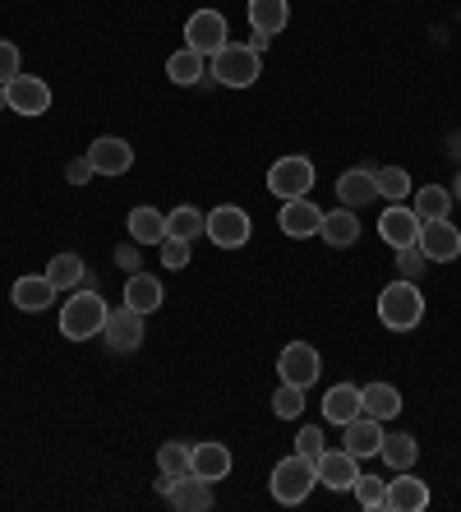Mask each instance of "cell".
Instances as JSON below:
<instances>
[{
  "instance_id": "cell-1",
  "label": "cell",
  "mask_w": 461,
  "mask_h": 512,
  "mask_svg": "<svg viewBox=\"0 0 461 512\" xmlns=\"http://www.w3.org/2000/svg\"><path fill=\"white\" fill-rule=\"evenodd\" d=\"M425 319V296H420V282H406L397 277L392 286L379 291V323L388 333H411Z\"/></svg>"
},
{
  "instance_id": "cell-2",
  "label": "cell",
  "mask_w": 461,
  "mask_h": 512,
  "mask_svg": "<svg viewBox=\"0 0 461 512\" xmlns=\"http://www.w3.org/2000/svg\"><path fill=\"white\" fill-rule=\"evenodd\" d=\"M107 300L97 296V291H79V296L65 300V310H60V333L70 337V342H88V337H102V323H107Z\"/></svg>"
},
{
  "instance_id": "cell-3",
  "label": "cell",
  "mask_w": 461,
  "mask_h": 512,
  "mask_svg": "<svg viewBox=\"0 0 461 512\" xmlns=\"http://www.w3.org/2000/svg\"><path fill=\"white\" fill-rule=\"evenodd\" d=\"M314 485H319V471H314L309 457L291 453V457H282V462L272 466V499L286 503V508L305 503L309 494H314Z\"/></svg>"
},
{
  "instance_id": "cell-4",
  "label": "cell",
  "mask_w": 461,
  "mask_h": 512,
  "mask_svg": "<svg viewBox=\"0 0 461 512\" xmlns=\"http://www.w3.org/2000/svg\"><path fill=\"white\" fill-rule=\"evenodd\" d=\"M208 74H213L222 88H249L259 79V56L249 47H236V42H226L217 56H208Z\"/></svg>"
},
{
  "instance_id": "cell-5",
  "label": "cell",
  "mask_w": 461,
  "mask_h": 512,
  "mask_svg": "<svg viewBox=\"0 0 461 512\" xmlns=\"http://www.w3.org/2000/svg\"><path fill=\"white\" fill-rule=\"evenodd\" d=\"M268 190L277 194V199H305V194L314 190V162L300 153L277 157L268 167Z\"/></svg>"
},
{
  "instance_id": "cell-6",
  "label": "cell",
  "mask_w": 461,
  "mask_h": 512,
  "mask_svg": "<svg viewBox=\"0 0 461 512\" xmlns=\"http://www.w3.org/2000/svg\"><path fill=\"white\" fill-rule=\"evenodd\" d=\"M231 37H226V14L222 10H194L185 19V47L199 56H217Z\"/></svg>"
},
{
  "instance_id": "cell-7",
  "label": "cell",
  "mask_w": 461,
  "mask_h": 512,
  "mask_svg": "<svg viewBox=\"0 0 461 512\" xmlns=\"http://www.w3.org/2000/svg\"><path fill=\"white\" fill-rule=\"evenodd\" d=\"M277 374H282V383H296V388H314L319 383V374H323V360H319V351L309 342H291L277 356Z\"/></svg>"
},
{
  "instance_id": "cell-8",
  "label": "cell",
  "mask_w": 461,
  "mask_h": 512,
  "mask_svg": "<svg viewBox=\"0 0 461 512\" xmlns=\"http://www.w3.org/2000/svg\"><path fill=\"white\" fill-rule=\"evenodd\" d=\"M5 102H10V111H19V116H47L51 111V88L47 79H37V74H14L10 84H5Z\"/></svg>"
},
{
  "instance_id": "cell-9",
  "label": "cell",
  "mask_w": 461,
  "mask_h": 512,
  "mask_svg": "<svg viewBox=\"0 0 461 512\" xmlns=\"http://www.w3.org/2000/svg\"><path fill=\"white\" fill-rule=\"evenodd\" d=\"M203 236L213 240L217 250H240L249 240V213L236 208V203H222V208L208 213V231H203Z\"/></svg>"
},
{
  "instance_id": "cell-10",
  "label": "cell",
  "mask_w": 461,
  "mask_h": 512,
  "mask_svg": "<svg viewBox=\"0 0 461 512\" xmlns=\"http://www.w3.org/2000/svg\"><path fill=\"white\" fill-rule=\"evenodd\" d=\"M102 337H107V346L116 351V356L139 351V342H143V314L130 310V305L120 300V310H111L107 323H102Z\"/></svg>"
},
{
  "instance_id": "cell-11",
  "label": "cell",
  "mask_w": 461,
  "mask_h": 512,
  "mask_svg": "<svg viewBox=\"0 0 461 512\" xmlns=\"http://www.w3.org/2000/svg\"><path fill=\"white\" fill-rule=\"evenodd\" d=\"M420 250H425L429 263H452L461 254V231L452 227L448 217H438V222H420Z\"/></svg>"
},
{
  "instance_id": "cell-12",
  "label": "cell",
  "mask_w": 461,
  "mask_h": 512,
  "mask_svg": "<svg viewBox=\"0 0 461 512\" xmlns=\"http://www.w3.org/2000/svg\"><path fill=\"white\" fill-rule=\"evenodd\" d=\"M88 162H93L97 176H125L134 167V148L125 139H116V134H102L88 148Z\"/></svg>"
},
{
  "instance_id": "cell-13",
  "label": "cell",
  "mask_w": 461,
  "mask_h": 512,
  "mask_svg": "<svg viewBox=\"0 0 461 512\" xmlns=\"http://www.w3.org/2000/svg\"><path fill=\"white\" fill-rule=\"evenodd\" d=\"M277 222H282V231L291 240H309V236H319V227H323V208H314V203H309V194H305V199H282Z\"/></svg>"
},
{
  "instance_id": "cell-14",
  "label": "cell",
  "mask_w": 461,
  "mask_h": 512,
  "mask_svg": "<svg viewBox=\"0 0 461 512\" xmlns=\"http://www.w3.org/2000/svg\"><path fill=\"white\" fill-rule=\"evenodd\" d=\"M379 236L388 240L392 250H406V245H420V217L406 203H392L388 213L379 217Z\"/></svg>"
},
{
  "instance_id": "cell-15",
  "label": "cell",
  "mask_w": 461,
  "mask_h": 512,
  "mask_svg": "<svg viewBox=\"0 0 461 512\" xmlns=\"http://www.w3.org/2000/svg\"><path fill=\"white\" fill-rule=\"evenodd\" d=\"M314 471H319V485L337 489V494H342V489H355V480H360V466H355V457L346 453V448H323Z\"/></svg>"
},
{
  "instance_id": "cell-16",
  "label": "cell",
  "mask_w": 461,
  "mask_h": 512,
  "mask_svg": "<svg viewBox=\"0 0 461 512\" xmlns=\"http://www.w3.org/2000/svg\"><path fill=\"white\" fill-rule=\"evenodd\" d=\"M342 434H346V453L360 462V457H379V448H383V420H374V416H360L351 420V425H342Z\"/></svg>"
},
{
  "instance_id": "cell-17",
  "label": "cell",
  "mask_w": 461,
  "mask_h": 512,
  "mask_svg": "<svg viewBox=\"0 0 461 512\" xmlns=\"http://www.w3.org/2000/svg\"><path fill=\"white\" fill-rule=\"evenodd\" d=\"M429 508V485L415 480L411 471H397V480H388V512H425Z\"/></svg>"
},
{
  "instance_id": "cell-18",
  "label": "cell",
  "mask_w": 461,
  "mask_h": 512,
  "mask_svg": "<svg viewBox=\"0 0 461 512\" xmlns=\"http://www.w3.org/2000/svg\"><path fill=\"white\" fill-rule=\"evenodd\" d=\"M190 471L199 480H226L231 476V448L226 443H194L190 448Z\"/></svg>"
},
{
  "instance_id": "cell-19",
  "label": "cell",
  "mask_w": 461,
  "mask_h": 512,
  "mask_svg": "<svg viewBox=\"0 0 461 512\" xmlns=\"http://www.w3.org/2000/svg\"><path fill=\"white\" fill-rule=\"evenodd\" d=\"M120 300L130 305V310H139V314H157L162 310V300H166V291H162V282H157L153 273H130V282H125V291H120Z\"/></svg>"
},
{
  "instance_id": "cell-20",
  "label": "cell",
  "mask_w": 461,
  "mask_h": 512,
  "mask_svg": "<svg viewBox=\"0 0 461 512\" xmlns=\"http://www.w3.org/2000/svg\"><path fill=\"white\" fill-rule=\"evenodd\" d=\"M171 508H180V512H208L213 508V480H199L194 471H185V476L171 485Z\"/></svg>"
},
{
  "instance_id": "cell-21",
  "label": "cell",
  "mask_w": 461,
  "mask_h": 512,
  "mask_svg": "<svg viewBox=\"0 0 461 512\" xmlns=\"http://www.w3.org/2000/svg\"><path fill=\"white\" fill-rule=\"evenodd\" d=\"M360 411L388 425V420L402 416V388H392V383H365V388H360Z\"/></svg>"
},
{
  "instance_id": "cell-22",
  "label": "cell",
  "mask_w": 461,
  "mask_h": 512,
  "mask_svg": "<svg viewBox=\"0 0 461 512\" xmlns=\"http://www.w3.org/2000/svg\"><path fill=\"white\" fill-rule=\"evenodd\" d=\"M337 199H342V208H365V203H374L379 199L374 171H365V167L342 171V176H337Z\"/></svg>"
},
{
  "instance_id": "cell-23",
  "label": "cell",
  "mask_w": 461,
  "mask_h": 512,
  "mask_svg": "<svg viewBox=\"0 0 461 512\" xmlns=\"http://www.w3.org/2000/svg\"><path fill=\"white\" fill-rule=\"evenodd\" d=\"M56 296H60V291L47 282V273H42V277H19V282H14V291H10L14 310H24V314H42Z\"/></svg>"
},
{
  "instance_id": "cell-24",
  "label": "cell",
  "mask_w": 461,
  "mask_h": 512,
  "mask_svg": "<svg viewBox=\"0 0 461 512\" xmlns=\"http://www.w3.org/2000/svg\"><path fill=\"white\" fill-rule=\"evenodd\" d=\"M355 416H360V388H355V383L328 388V397H323V420H328V425H351Z\"/></svg>"
},
{
  "instance_id": "cell-25",
  "label": "cell",
  "mask_w": 461,
  "mask_h": 512,
  "mask_svg": "<svg viewBox=\"0 0 461 512\" xmlns=\"http://www.w3.org/2000/svg\"><path fill=\"white\" fill-rule=\"evenodd\" d=\"M319 236L328 240L332 250H346V245H355V240H360V217H355V208H337V213H323Z\"/></svg>"
},
{
  "instance_id": "cell-26",
  "label": "cell",
  "mask_w": 461,
  "mask_h": 512,
  "mask_svg": "<svg viewBox=\"0 0 461 512\" xmlns=\"http://www.w3.org/2000/svg\"><path fill=\"white\" fill-rule=\"evenodd\" d=\"M286 24H291V5L286 0H249V28L254 33L277 37Z\"/></svg>"
},
{
  "instance_id": "cell-27",
  "label": "cell",
  "mask_w": 461,
  "mask_h": 512,
  "mask_svg": "<svg viewBox=\"0 0 461 512\" xmlns=\"http://www.w3.org/2000/svg\"><path fill=\"white\" fill-rule=\"evenodd\" d=\"M47 282L56 286V291H79V286L88 282V268H83L79 254H56V259L47 263Z\"/></svg>"
},
{
  "instance_id": "cell-28",
  "label": "cell",
  "mask_w": 461,
  "mask_h": 512,
  "mask_svg": "<svg viewBox=\"0 0 461 512\" xmlns=\"http://www.w3.org/2000/svg\"><path fill=\"white\" fill-rule=\"evenodd\" d=\"M130 240L134 245H162L166 240V213H157V208H134L130 213Z\"/></svg>"
},
{
  "instance_id": "cell-29",
  "label": "cell",
  "mask_w": 461,
  "mask_h": 512,
  "mask_svg": "<svg viewBox=\"0 0 461 512\" xmlns=\"http://www.w3.org/2000/svg\"><path fill=\"white\" fill-rule=\"evenodd\" d=\"M166 74H171V84H180V88H190V84H199L203 74H208V56H199V51H176V56L166 60Z\"/></svg>"
},
{
  "instance_id": "cell-30",
  "label": "cell",
  "mask_w": 461,
  "mask_h": 512,
  "mask_svg": "<svg viewBox=\"0 0 461 512\" xmlns=\"http://www.w3.org/2000/svg\"><path fill=\"white\" fill-rule=\"evenodd\" d=\"M379 457L392 466V471H411L415 457H420V443H415V434H383Z\"/></svg>"
},
{
  "instance_id": "cell-31",
  "label": "cell",
  "mask_w": 461,
  "mask_h": 512,
  "mask_svg": "<svg viewBox=\"0 0 461 512\" xmlns=\"http://www.w3.org/2000/svg\"><path fill=\"white\" fill-rule=\"evenodd\" d=\"M203 231H208V213H199V208H176V213H166V236H176V240H199Z\"/></svg>"
},
{
  "instance_id": "cell-32",
  "label": "cell",
  "mask_w": 461,
  "mask_h": 512,
  "mask_svg": "<svg viewBox=\"0 0 461 512\" xmlns=\"http://www.w3.org/2000/svg\"><path fill=\"white\" fill-rule=\"evenodd\" d=\"M415 217L420 222H438V217H448L452 213V194L443 190V185H425V190H415Z\"/></svg>"
},
{
  "instance_id": "cell-33",
  "label": "cell",
  "mask_w": 461,
  "mask_h": 512,
  "mask_svg": "<svg viewBox=\"0 0 461 512\" xmlns=\"http://www.w3.org/2000/svg\"><path fill=\"white\" fill-rule=\"evenodd\" d=\"M355 503H360L365 512H383V508H388V480L360 476V480H355Z\"/></svg>"
},
{
  "instance_id": "cell-34",
  "label": "cell",
  "mask_w": 461,
  "mask_h": 512,
  "mask_svg": "<svg viewBox=\"0 0 461 512\" xmlns=\"http://www.w3.org/2000/svg\"><path fill=\"white\" fill-rule=\"evenodd\" d=\"M190 448L194 443H180V439L162 443V448H157V466L171 471V476H185V471H190Z\"/></svg>"
},
{
  "instance_id": "cell-35",
  "label": "cell",
  "mask_w": 461,
  "mask_h": 512,
  "mask_svg": "<svg viewBox=\"0 0 461 512\" xmlns=\"http://www.w3.org/2000/svg\"><path fill=\"white\" fill-rule=\"evenodd\" d=\"M374 180H379V194H383V199H392V203H402L406 194H411V176H406L402 167L374 171Z\"/></svg>"
},
{
  "instance_id": "cell-36",
  "label": "cell",
  "mask_w": 461,
  "mask_h": 512,
  "mask_svg": "<svg viewBox=\"0 0 461 512\" xmlns=\"http://www.w3.org/2000/svg\"><path fill=\"white\" fill-rule=\"evenodd\" d=\"M272 411L282 420H296L300 411H305V388H296V383H282L277 388V397H272Z\"/></svg>"
},
{
  "instance_id": "cell-37",
  "label": "cell",
  "mask_w": 461,
  "mask_h": 512,
  "mask_svg": "<svg viewBox=\"0 0 461 512\" xmlns=\"http://www.w3.org/2000/svg\"><path fill=\"white\" fill-rule=\"evenodd\" d=\"M429 268V259H425V250L420 245H406V250H397V273L406 277V282H420V273Z\"/></svg>"
},
{
  "instance_id": "cell-38",
  "label": "cell",
  "mask_w": 461,
  "mask_h": 512,
  "mask_svg": "<svg viewBox=\"0 0 461 512\" xmlns=\"http://www.w3.org/2000/svg\"><path fill=\"white\" fill-rule=\"evenodd\" d=\"M157 250H162V263H166V268H185V263H190V254H194V245H190V240L166 236Z\"/></svg>"
},
{
  "instance_id": "cell-39",
  "label": "cell",
  "mask_w": 461,
  "mask_h": 512,
  "mask_svg": "<svg viewBox=\"0 0 461 512\" xmlns=\"http://www.w3.org/2000/svg\"><path fill=\"white\" fill-rule=\"evenodd\" d=\"M296 453L309 457V462H319V457H323V429L319 425H305V429H300V434H296Z\"/></svg>"
},
{
  "instance_id": "cell-40",
  "label": "cell",
  "mask_w": 461,
  "mask_h": 512,
  "mask_svg": "<svg viewBox=\"0 0 461 512\" xmlns=\"http://www.w3.org/2000/svg\"><path fill=\"white\" fill-rule=\"evenodd\" d=\"M19 65H24V56H19V47L0 37V84H10L14 74H19Z\"/></svg>"
},
{
  "instance_id": "cell-41",
  "label": "cell",
  "mask_w": 461,
  "mask_h": 512,
  "mask_svg": "<svg viewBox=\"0 0 461 512\" xmlns=\"http://www.w3.org/2000/svg\"><path fill=\"white\" fill-rule=\"evenodd\" d=\"M93 176H97V171H93V162H88V157H74L70 167H65V180H70V185H88Z\"/></svg>"
},
{
  "instance_id": "cell-42",
  "label": "cell",
  "mask_w": 461,
  "mask_h": 512,
  "mask_svg": "<svg viewBox=\"0 0 461 512\" xmlns=\"http://www.w3.org/2000/svg\"><path fill=\"white\" fill-rule=\"evenodd\" d=\"M116 259H120V268H125V273H139V250H134V245L116 250Z\"/></svg>"
},
{
  "instance_id": "cell-43",
  "label": "cell",
  "mask_w": 461,
  "mask_h": 512,
  "mask_svg": "<svg viewBox=\"0 0 461 512\" xmlns=\"http://www.w3.org/2000/svg\"><path fill=\"white\" fill-rule=\"evenodd\" d=\"M268 42H272L268 33H254V37H249V51H254V56H263V51H268Z\"/></svg>"
},
{
  "instance_id": "cell-44",
  "label": "cell",
  "mask_w": 461,
  "mask_h": 512,
  "mask_svg": "<svg viewBox=\"0 0 461 512\" xmlns=\"http://www.w3.org/2000/svg\"><path fill=\"white\" fill-rule=\"evenodd\" d=\"M180 476H171V471H162V476H157V494H171V485H176Z\"/></svg>"
},
{
  "instance_id": "cell-45",
  "label": "cell",
  "mask_w": 461,
  "mask_h": 512,
  "mask_svg": "<svg viewBox=\"0 0 461 512\" xmlns=\"http://www.w3.org/2000/svg\"><path fill=\"white\" fill-rule=\"evenodd\" d=\"M452 199L461 203V171H457V180H452Z\"/></svg>"
},
{
  "instance_id": "cell-46",
  "label": "cell",
  "mask_w": 461,
  "mask_h": 512,
  "mask_svg": "<svg viewBox=\"0 0 461 512\" xmlns=\"http://www.w3.org/2000/svg\"><path fill=\"white\" fill-rule=\"evenodd\" d=\"M0 111H10V102H5V84H0Z\"/></svg>"
}]
</instances>
